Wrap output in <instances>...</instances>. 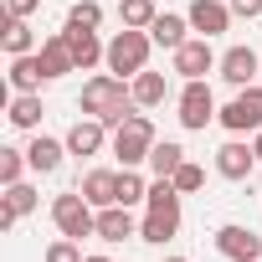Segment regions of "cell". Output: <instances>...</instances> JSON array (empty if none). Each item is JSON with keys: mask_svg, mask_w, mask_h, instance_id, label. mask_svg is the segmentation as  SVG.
Wrapping results in <instances>:
<instances>
[{"mask_svg": "<svg viewBox=\"0 0 262 262\" xmlns=\"http://www.w3.org/2000/svg\"><path fill=\"white\" fill-rule=\"evenodd\" d=\"M88 262H113V257H88Z\"/></svg>", "mask_w": 262, "mask_h": 262, "instance_id": "8d00e7d4", "label": "cell"}, {"mask_svg": "<svg viewBox=\"0 0 262 262\" xmlns=\"http://www.w3.org/2000/svg\"><path fill=\"white\" fill-rule=\"evenodd\" d=\"M155 118L149 113H128L118 128H113V160L123 165V170H139V165H149V149H155Z\"/></svg>", "mask_w": 262, "mask_h": 262, "instance_id": "7a4b0ae2", "label": "cell"}, {"mask_svg": "<svg viewBox=\"0 0 262 262\" xmlns=\"http://www.w3.org/2000/svg\"><path fill=\"white\" fill-rule=\"evenodd\" d=\"M175 231H180V206H144L139 242H149V247H165Z\"/></svg>", "mask_w": 262, "mask_h": 262, "instance_id": "4fadbf2b", "label": "cell"}, {"mask_svg": "<svg viewBox=\"0 0 262 262\" xmlns=\"http://www.w3.org/2000/svg\"><path fill=\"white\" fill-rule=\"evenodd\" d=\"M67 26H82V31H98V26H103V6H98V0H77V6L67 11Z\"/></svg>", "mask_w": 262, "mask_h": 262, "instance_id": "f1b7e54d", "label": "cell"}, {"mask_svg": "<svg viewBox=\"0 0 262 262\" xmlns=\"http://www.w3.org/2000/svg\"><path fill=\"white\" fill-rule=\"evenodd\" d=\"M41 262H88V257H82V242H72V236H57V242L41 252Z\"/></svg>", "mask_w": 262, "mask_h": 262, "instance_id": "4dcf8cb0", "label": "cell"}, {"mask_svg": "<svg viewBox=\"0 0 262 262\" xmlns=\"http://www.w3.org/2000/svg\"><path fill=\"white\" fill-rule=\"evenodd\" d=\"M77 190H82L98 211H103V206H118V170H88Z\"/></svg>", "mask_w": 262, "mask_h": 262, "instance_id": "d6986e66", "label": "cell"}, {"mask_svg": "<svg viewBox=\"0 0 262 262\" xmlns=\"http://www.w3.org/2000/svg\"><path fill=\"white\" fill-rule=\"evenodd\" d=\"M41 11V0H6V16H16V21H31Z\"/></svg>", "mask_w": 262, "mask_h": 262, "instance_id": "1f68e13d", "label": "cell"}, {"mask_svg": "<svg viewBox=\"0 0 262 262\" xmlns=\"http://www.w3.org/2000/svg\"><path fill=\"white\" fill-rule=\"evenodd\" d=\"M149 52H155V36L149 31H134V26H123V31H113V41H108V72L113 77H139L144 67H149Z\"/></svg>", "mask_w": 262, "mask_h": 262, "instance_id": "3957f363", "label": "cell"}, {"mask_svg": "<svg viewBox=\"0 0 262 262\" xmlns=\"http://www.w3.org/2000/svg\"><path fill=\"white\" fill-rule=\"evenodd\" d=\"M216 252H221L226 262H262V236H257L252 226L226 221V226H216Z\"/></svg>", "mask_w": 262, "mask_h": 262, "instance_id": "ba28073f", "label": "cell"}, {"mask_svg": "<svg viewBox=\"0 0 262 262\" xmlns=\"http://www.w3.org/2000/svg\"><path fill=\"white\" fill-rule=\"evenodd\" d=\"M180 165H185V149H180L175 139H155V149H149V170H155V180H170Z\"/></svg>", "mask_w": 262, "mask_h": 262, "instance_id": "cb8c5ba5", "label": "cell"}, {"mask_svg": "<svg viewBox=\"0 0 262 262\" xmlns=\"http://www.w3.org/2000/svg\"><path fill=\"white\" fill-rule=\"evenodd\" d=\"M103 144H113L108 139V123L103 118H77L72 128H67V155H77V160H93V155H103Z\"/></svg>", "mask_w": 262, "mask_h": 262, "instance_id": "8fae6325", "label": "cell"}, {"mask_svg": "<svg viewBox=\"0 0 262 262\" xmlns=\"http://www.w3.org/2000/svg\"><path fill=\"white\" fill-rule=\"evenodd\" d=\"M216 77H221L226 88H247V82H257V77H262V57H257L247 41H236V47H226V52H221Z\"/></svg>", "mask_w": 262, "mask_h": 262, "instance_id": "52a82bcc", "label": "cell"}, {"mask_svg": "<svg viewBox=\"0 0 262 262\" xmlns=\"http://www.w3.org/2000/svg\"><path fill=\"white\" fill-rule=\"evenodd\" d=\"M41 62H47V77H67V72H77L72 47H67V31H52V36L41 41Z\"/></svg>", "mask_w": 262, "mask_h": 262, "instance_id": "7402d4cb", "label": "cell"}, {"mask_svg": "<svg viewBox=\"0 0 262 262\" xmlns=\"http://www.w3.org/2000/svg\"><path fill=\"white\" fill-rule=\"evenodd\" d=\"M252 170H257V149L252 144H242V134H231L221 149H216V175L221 180H252Z\"/></svg>", "mask_w": 262, "mask_h": 262, "instance_id": "30bf717a", "label": "cell"}, {"mask_svg": "<svg viewBox=\"0 0 262 262\" xmlns=\"http://www.w3.org/2000/svg\"><path fill=\"white\" fill-rule=\"evenodd\" d=\"M252 149H257V160H262V128H257V134H252Z\"/></svg>", "mask_w": 262, "mask_h": 262, "instance_id": "e575fe53", "label": "cell"}, {"mask_svg": "<svg viewBox=\"0 0 262 262\" xmlns=\"http://www.w3.org/2000/svg\"><path fill=\"white\" fill-rule=\"evenodd\" d=\"M216 123L226 128V134H257V128H262V82L236 88V98L216 113Z\"/></svg>", "mask_w": 262, "mask_h": 262, "instance_id": "5b68a950", "label": "cell"}, {"mask_svg": "<svg viewBox=\"0 0 262 262\" xmlns=\"http://www.w3.org/2000/svg\"><path fill=\"white\" fill-rule=\"evenodd\" d=\"M41 82H52V77H47V62H41V52L11 57V93H41Z\"/></svg>", "mask_w": 262, "mask_h": 262, "instance_id": "2e32d148", "label": "cell"}, {"mask_svg": "<svg viewBox=\"0 0 262 262\" xmlns=\"http://www.w3.org/2000/svg\"><path fill=\"white\" fill-rule=\"evenodd\" d=\"M128 88H134V103H139V108H160V103L170 98V77H165V72H149V67H144L139 77H128Z\"/></svg>", "mask_w": 262, "mask_h": 262, "instance_id": "44dd1931", "label": "cell"}, {"mask_svg": "<svg viewBox=\"0 0 262 262\" xmlns=\"http://www.w3.org/2000/svg\"><path fill=\"white\" fill-rule=\"evenodd\" d=\"M16 221H21V216H16L6 201H0V231H16Z\"/></svg>", "mask_w": 262, "mask_h": 262, "instance_id": "836d02e7", "label": "cell"}, {"mask_svg": "<svg viewBox=\"0 0 262 262\" xmlns=\"http://www.w3.org/2000/svg\"><path fill=\"white\" fill-rule=\"evenodd\" d=\"M149 201V180L139 170H118V206H139Z\"/></svg>", "mask_w": 262, "mask_h": 262, "instance_id": "484cf974", "label": "cell"}, {"mask_svg": "<svg viewBox=\"0 0 262 262\" xmlns=\"http://www.w3.org/2000/svg\"><path fill=\"white\" fill-rule=\"evenodd\" d=\"M6 206H11L16 216H31V211L41 206V195H36V185H26V180H16V185H6Z\"/></svg>", "mask_w": 262, "mask_h": 262, "instance_id": "4316f807", "label": "cell"}, {"mask_svg": "<svg viewBox=\"0 0 262 262\" xmlns=\"http://www.w3.org/2000/svg\"><path fill=\"white\" fill-rule=\"evenodd\" d=\"M26 170H31L26 149H0V185H16V180H21Z\"/></svg>", "mask_w": 262, "mask_h": 262, "instance_id": "83f0119b", "label": "cell"}, {"mask_svg": "<svg viewBox=\"0 0 262 262\" xmlns=\"http://www.w3.org/2000/svg\"><path fill=\"white\" fill-rule=\"evenodd\" d=\"M26 160H31L36 175H57L62 160H67V139H52V134H41V128H36V139L26 144Z\"/></svg>", "mask_w": 262, "mask_h": 262, "instance_id": "5bb4252c", "label": "cell"}, {"mask_svg": "<svg viewBox=\"0 0 262 262\" xmlns=\"http://www.w3.org/2000/svg\"><path fill=\"white\" fill-rule=\"evenodd\" d=\"M0 47H6V57L41 52V47H36V31H31V21H16V16H6V36H0Z\"/></svg>", "mask_w": 262, "mask_h": 262, "instance_id": "603a6c76", "label": "cell"}, {"mask_svg": "<svg viewBox=\"0 0 262 262\" xmlns=\"http://www.w3.org/2000/svg\"><path fill=\"white\" fill-rule=\"evenodd\" d=\"M123 236H139V221L128 216V206H103L98 211V242H123Z\"/></svg>", "mask_w": 262, "mask_h": 262, "instance_id": "e0dca14e", "label": "cell"}, {"mask_svg": "<svg viewBox=\"0 0 262 262\" xmlns=\"http://www.w3.org/2000/svg\"><path fill=\"white\" fill-rule=\"evenodd\" d=\"M62 31H67V47H72L77 72H93V67L108 57V41H98V31H82V26H62Z\"/></svg>", "mask_w": 262, "mask_h": 262, "instance_id": "9a60e30c", "label": "cell"}, {"mask_svg": "<svg viewBox=\"0 0 262 262\" xmlns=\"http://www.w3.org/2000/svg\"><path fill=\"white\" fill-rule=\"evenodd\" d=\"M170 57H175V72H180L185 82H195V77L216 72V62H221V57H216V47H211V36H190V41H185V47H175Z\"/></svg>", "mask_w": 262, "mask_h": 262, "instance_id": "9c48e42d", "label": "cell"}, {"mask_svg": "<svg viewBox=\"0 0 262 262\" xmlns=\"http://www.w3.org/2000/svg\"><path fill=\"white\" fill-rule=\"evenodd\" d=\"M155 16H160L155 0H118V21H123V26H134V31H149Z\"/></svg>", "mask_w": 262, "mask_h": 262, "instance_id": "d4e9b609", "label": "cell"}, {"mask_svg": "<svg viewBox=\"0 0 262 262\" xmlns=\"http://www.w3.org/2000/svg\"><path fill=\"white\" fill-rule=\"evenodd\" d=\"M52 221H57V231L72 236V242L98 236V206H93L82 190H62V195L52 201Z\"/></svg>", "mask_w": 262, "mask_h": 262, "instance_id": "277c9868", "label": "cell"}, {"mask_svg": "<svg viewBox=\"0 0 262 262\" xmlns=\"http://www.w3.org/2000/svg\"><path fill=\"white\" fill-rule=\"evenodd\" d=\"M6 118H11V128H21V134H36L41 128V93H16Z\"/></svg>", "mask_w": 262, "mask_h": 262, "instance_id": "ffe728a7", "label": "cell"}, {"mask_svg": "<svg viewBox=\"0 0 262 262\" xmlns=\"http://www.w3.org/2000/svg\"><path fill=\"white\" fill-rule=\"evenodd\" d=\"M190 16H175V11H160L155 16V26H149V36H155V47H165V52H175V47H185L190 36Z\"/></svg>", "mask_w": 262, "mask_h": 262, "instance_id": "ac0fdd59", "label": "cell"}, {"mask_svg": "<svg viewBox=\"0 0 262 262\" xmlns=\"http://www.w3.org/2000/svg\"><path fill=\"white\" fill-rule=\"evenodd\" d=\"M226 6H231V16H242V21L262 16V0H226Z\"/></svg>", "mask_w": 262, "mask_h": 262, "instance_id": "d6a6232c", "label": "cell"}, {"mask_svg": "<svg viewBox=\"0 0 262 262\" xmlns=\"http://www.w3.org/2000/svg\"><path fill=\"white\" fill-rule=\"evenodd\" d=\"M175 108H180V113H175V118H180V128H190V134H201V128H206V123H216V113H221V108H216V93H211V82H206V77L185 82V88H180V98H175Z\"/></svg>", "mask_w": 262, "mask_h": 262, "instance_id": "8992f818", "label": "cell"}, {"mask_svg": "<svg viewBox=\"0 0 262 262\" xmlns=\"http://www.w3.org/2000/svg\"><path fill=\"white\" fill-rule=\"evenodd\" d=\"M190 31L195 36H221V31H231V6H226V0H190Z\"/></svg>", "mask_w": 262, "mask_h": 262, "instance_id": "7c38bea8", "label": "cell"}, {"mask_svg": "<svg viewBox=\"0 0 262 262\" xmlns=\"http://www.w3.org/2000/svg\"><path fill=\"white\" fill-rule=\"evenodd\" d=\"M77 108H82V113H93V118H103L108 128H118V123L128 118V108H139V103H134V88H128V77L98 72V77H88V82H82Z\"/></svg>", "mask_w": 262, "mask_h": 262, "instance_id": "6da1fadb", "label": "cell"}, {"mask_svg": "<svg viewBox=\"0 0 262 262\" xmlns=\"http://www.w3.org/2000/svg\"><path fill=\"white\" fill-rule=\"evenodd\" d=\"M165 262H190V257H165Z\"/></svg>", "mask_w": 262, "mask_h": 262, "instance_id": "d590c367", "label": "cell"}, {"mask_svg": "<svg viewBox=\"0 0 262 262\" xmlns=\"http://www.w3.org/2000/svg\"><path fill=\"white\" fill-rule=\"evenodd\" d=\"M170 180H175V190H180V195H195V190L206 185V170H201L195 160H185V165H180V170H175Z\"/></svg>", "mask_w": 262, "mask_h": 262, "instance_id": "f546056e", "label": "cell"}]
</instances>
